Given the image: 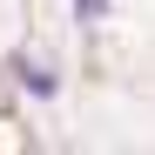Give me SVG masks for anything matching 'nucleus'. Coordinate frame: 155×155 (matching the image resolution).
<instances>
[{"mask_svg": "<svg viewBox=\"0 0 155 155\" xmlns=\"http://www.w3.org/2000/svg\"><path fill=\"white\" fill-rule=\"evenodd\" d=\"M74 14H81V20H94V14H108V0H74Z\"/></svg>", "mask_w": 155, "mask_h": 155, "instance_id": "f03ea898", "label": "nucleus"}, {"mask_svg": "<svg viewBox=\"0 0 155 155\" xmlns=\"http://www.w3.org/2000/svg\"><path fill=\"white\" fill-rule=\"evenodd\" d=\"M14 74H20V81H27V94H34V101H47V94H54V68L41 74V68H34L27 54H20V61H14Z\"/></svg>", "mask_w": 155, "mask_h": 155, "instance_id": "f257e3e1", "label": "nucleus"}]
</instances>
